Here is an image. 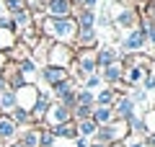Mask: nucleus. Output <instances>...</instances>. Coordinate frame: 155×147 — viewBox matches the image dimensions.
I'll list each match as a JSON object with an SVG mask.
<instances>
[{"mask_svg": "<svg viewBox=\"0 0 155 147\" xmlns=\"http://www.w3.org/2000/svg\"><path fill=\"white\" fill-rule=\"evenodd\" d=\"M122 75H124L122 60L114 62V65H109V67H104V70L98 72V77H101L104 83H109V85H119V83H122Z\"/></svg>", "mask_w": 155, "mask_h": 147, "instance_id": "obj_12", "label": "nucleus"}, {"mask_svg": "<svg viewBox=\"0 0 155 147\" xmlns=\"http://www.w3.org/2000/svg\"><path fill=\"white\" fill-rule=\"evenodd\" d=\"M116 96H119L116 88H104V90L93 93V106H114Z\"/></svg>", "mask_w": 155, "mask_h": 147, "instance_id": "obj_18", "label": "nucleus"}, {"mask_svg": "<svg viewBox=\"0 0 155 147\" xmlns=\"http://www.w3.org/2000/svg\"><path fill=\"white\" fill-rule=\"evenodd\" d=\"M142 90H145V93L155 90V75H153V72H147V75L142 77Z\"/></svg>", "mask_w": 155, "mask_h": 147, "instance_id": "obj_29", "label": "nucleus"}, {"mask_svg": "<svg viewBox=\"0 0 155 147\" xmlns=\"http://www.w3.org/2000/svg\"><path fill=\"white\" fill-rule=\"evenodd\" d=\"M3 8H8L11 11V16H16V13H21V11H26V0H3Z\"/></svg>", "mask_w": 155, "mask_h": 147, "instance_id": "obj_25", "label": "nucleus"}, {"mask_svg": "<svg viewBox=\"0 0 155 147\" xmlns=\"http://www.w3.org/2000/svg\"><path fill=\"white\" fill-rule=\"evenodd\" d=\"M16 67H18V75H21L23 85H34V80H36V77H39V70H36V62H34L31 57H26V60L16 62Z\"/></svg>", "mask_w": 155, "mask_h": 147, "instance_id": "obj_11", "label": "nucleus"}, {"mask_svg": "<svg viewBox=\"0 0 155 147\" xmlns=\"http://www.w3.org/2000/svg\"><path fill=\"white\" fill-rule=\"evenodd\" d=\"M72 60H75L72 47H67V44H54V41H52L49 52H47V65H49V67H62V70H70Z\"/></svg>", "mask_w": 155, "mask_h": 147, "instance_id": "obj_4", "label": "nucleus"}, {"mask_svg": "<svg viewBox=\"0 0 155 147\" xmlns=\"http://www.w3.org/2000/svg\"><path fill=\"white\" fill-rule=\"evenodd\" d=\"M0 13H3V3H0Z\"/></svg>", "mask_w": 155, "mask_h": 147, "instance_id": "obj_43", "label": "nucleus"}, {"mask_svg": "<svg viewBox=\"0 0 155 147\" xmlns=\"http://www.w3.org/2000/svg\"><path fill=\"white\" fill-rule=\"evenodd\" d=\"M75 106H93V93L78 88L75 90Z\"/></svg>", "mask_w": 155, "mask_h": 147, "instance_id": "obj_24", "label": "nucleus"}, {"mask_svg": "<svg viewBox=\"0 0 155 147\" xmlns=\"http://www.w3.org/2000/svg\"><path fill=\"white\" fill-rule=\"evenodd\" d=\"M5 88H8V83H5V77L0 75V90H5Z\"/></svg>", "mask_w": 155, "mask_h": 147, "instance_id": "obj_38", "label": "nucleus"}, {"mask_svg": "<svg viewBox=\"0 0 155 147\" xmlns=\"http://www.w3.org/2000/svg\"><path fill=\"white\" fill-rule=\"evenodd\" d=\"M49 0H26V5H28V11H41V5H47Z\"/></svg>", "mask_w": 155, "mask_h": 147, "instance_id": "obj_31", "label": "nucleus"}, {"mask_svg": "<svg viewBox=\"0 0 155 147\" xmlns=\"http://www.w3.org/2000/svg\"><path fill=\"white\" fill-rule=\"evenodd\" d=\"M75 8L70 0H49L44 5V16L47 18H72Z\"/></svg>", "mask_w": 155, "mask_h": 147, "instance_id": "obj_8", "label": "nucleus"}, {"mask_svg": "<svg viewBox=\"0 0 155 147\" xmlns=\"http://www.w3.org/2000/svg\"><path fill=\"white\" fill-rule=\"evenodd\" d=\"M111 111H114V119L127 121V119H132V116H134V103L129 101V96H116Z\"/></svg>", "mask_w": 155, "mask_h": 147, "instance_id": "obj_10", "label": "nucleus"}, {"mask_svg": "<svg viewBox=\"0 0 155 147\" xmlns=\"http://www.w3.org/2000/svg\"><path fill=\"white\" fill-rule=\"evenodd\" d=\"M52 134H54V139H78V126H75V121H67V124L54 126Z\"/></svg>", "mask_w": 155, "mask_h": 147, "instance_id": "obj_19", "label": "nucleus"}, {"mask_svg": "<svg viewBox=\"0 0 155 147\" xmlns=\"http://www.w3.org/2000/svg\"><path fill=\"white\" fill-rule=\"evenodd\" d=\"M153 5H155V0H153Z\"/></svg>", "mask_w": 155, "mask_h": 147, "instance_id": "obj_44", "label": "nucleus"}, {"mask_svg": "<svg viewBox=\"0 0 155 147\" xmlns=\"http://www.w3.org/2000/svg\"><path fill=\"white\" fill-rule=\"evenodd\" d=\"M52 145H54V134H52V129L39 126V147H52Z\"/></svg>", "mask_w": 155, "mask_h": 147, "instance_id": "obj_26", "label": "nucleus"}, {"mask_svg": "<svg viewBox=\"0 0 155 147\" xmlns=\"http://www.w3.org/2000/svg\"><path fill=\"white\" fill-rule=\"evenodd\" d=\"M13 109H16V90H11V88L0 90V114L8 116Z\"/></svg>", "mask_w": 155, "mask_h": 147, "instance_id": "obj_17", "label": "nucleus"}, {"mask_svg": "<svg viewBox=\"0 0 155 147\" xmlns=\"http://www.w3.org/2000/svg\"><path fill=\"white\" fill-rule=\"evenodd\" d=\"M91 147H104V145H96V142H91Z\"/></svg>", "mask_w": 155, "mask_h": 147, "instance_id": "obj_41", "label": "nucleus"}, {"mask_svg": "<svg viewBox=\"0 0 155 147\" xmlns=\"http://www.w3.org/2000/svg\"><path fill=\"white\" fill-rule=\"evenodd\" d=\"M75 126H78V137L83 134L85 139H88V137H93V134H96V129H98L93 119H83V121H75Z\"/></svg>", "mask_w": 155, "mask_h": 147, "instance_id": "obj_23", "label": "nucleus"}, {"mask_svg": "<svg viewBox=\"0 0 155 147\" xmlns=\"http://www.w3.org/2000/svg\"><path fill=\"white\" fill-rule=\"evenodd\" d=\"M70 3H72V8H75V11H78V8H80V3H83V0H70Z\"/></svg>", "mask_w": 155, "mask_h": 147, "instance_id": "obj_40", "label": "nucleus"}, {"mask_svg": "<svg viewBox=\"0 0 155 147\" xmlns=\"http://www.w3.org/2000/svg\"><path fill=\"white\" fill-rule=\"evenodd\" d=\"M145 44H147V34H145L142 28H134V31H129L127 36L122 39V54H134V52L142 49Z\"/></svg>", "mask_w": 155, "mask_h": 147, "instance_id": "obj_7", "label": "nucleus"}, {"mask_svg": "<svg viewBox=\"0 0 155 147\" xmlns=\"http://www.w3.org/2000/svg\"><path fill=\"white\" fill-rule=\"evenodd\" d=\"M75 44L80 49H96V44H98V34H96V28H78Z\"/></svg>", "mask_w": 155, "mask_h": 147, "instance_id": "obj_13", "label": "nucleus"}, {"mask_svg": "<svg viewBox=\"0 0 155 147\" xmlns=\"http://www.w3.org/2000/svg\"><path fill=\"white\" fill-rule=\"evenodd\" d=\"M145 98H147V93H145L142 88H134V90H132V96H129V101H132V103H142Z\"/></svg>", "mask_w": 155, "mask_h": 147, "instance_id": "obj_30", "label": "nucleus"}, {"mask_svg": "<svg viewBox=\"0 0 155 147\" xmlns=\"http://www.w3.org/2000/svg\"><path fill=\"white\" fill-rule=\"evenodd\" d=\"M18 139V126L8 116H0V142H13Z\"/></svg>", "mask_w": 155, "mask_h": 147, "instance_id": "obj_15", "label": "nucleus"}, {"mask_svg": "<svg viewBox=\"0 0 155 147\" xmlns=\"http://www.w3.org/2000/svg\"><path fill=\"white\" fill-rule=\"evenodd\" d=\"M114 62H119V52H116L114 47H101L98 52H96V65L109 67V65H114Z\"/></svg>", "mask_w": 155, "mask_h": 147, "instance_id": "obj_14", "label": "nucleus"}, {"mask_svg": "<svg viewBox=\"0 0 155 147\" xmlns=\"http://www.w3.org/2000/svg\"><path fill=\"white\" fill-rule=\"evenodd\" d=\"M67 121H72V111L65 109L62 103H57V101H52L49 109H47V114H44V119H41V126H44V129H54V126L67 124Z\"/></svg>", "mask_w": 155, "mask_h": 147, "instance_id": "obj_5", "label": "nucleus"}, {"mask_svg": "<svg viewBox=\"0 0 155 147\" xmlns=\"http://www.w3.org/2000/svg\"><path fill=\"white\" fill-rule=\"evenodd\" d=\"M78 28H93L96 23V13L93 11H83V8H78V18H75Z\"/></svg>", "mask_w": 155, "mask_h": 147, "instance_id": "obj_22", "label": "nucleus"}, {"mask_svg": "<svg viewBox=\"0 0 155 147\" xmlns=\"http://www.w3.org/2000/svg\"><path fill=\"white\" fill-rule=\"evenodd\" d=\"M39 101V85L34 83V85H21L16 88V106L21 111H26V114H31V109L36 106Z\"/></svg>", "mask_w": 155, "mask_h": 147, "instance_id": "obj_6", "label": "nucleus"}, {"mask_svg": "<svg viewBox=\"0 0 155 147\" xmlns=\"http://www.w3.org/2000/svg\"><path fill=\"white\" fill-rule=\"evenodd\" d=\"M39 77H41V83H44V85L54 88V85H60V83H65L67 77H70V72L62 70V67H49V65H47V67H41Z\"/></svg>", "mask_w": 155, "mask_h": 147, "instance_id": "obj_9", "label": "nucleus"}, {"mask_svg": "<svg viewBox=\"0 0 155 147\" xmlns=\"http://www.w3.org/2000/svg\"><path fill=\"white\" fill-rule=\"evenodd\" d=\"M142 145L145 147H155V134H145L142 137Z\"/></svg>", "mask_w": 155, "mask_h": 147, "instance_id": "obj_32", "label": "nucleus"}, {"mask_svg": "<svg viewBox=\"0 0 155 147\" xmlns=\"http://www.w3.org/2000/svg\"><path fill=\"white\" fill-rule=\"evenodd\" d=\"M75 147H91V142L85 139V137H78V139H75Z\"/></svg>", "mask_w": 155, "mask_h": 147, "instance_id": "obj_34", "label": "nucleus"}, {"mask_svg": "<svg viewBox=\"0 0 155 147\" xmlns=\"http://www.w3.org/2000/svg\"><path fill=\"white\" fill-rule=\"evenodd\" d=\"M8 65V54H3V52H0V72H3V67Z\"/></svg>", "mask_w": 155, "mask_h": 147, "instance_id": "obj_37", "label": "nucleus"}, {"mask_svg": "<svg viewBox=\"0 0 155 147\" xmlns=\"http://www.w3.org/2000/svg\"><path fill=\"white\" fill-rule=\"evenodd\" d=\"M142 124H145V134H155V109H150L142 116Z\"/></svg>", "mask_w": 155, "mask_h": 147, "instance_id": "obj_27", "label": "nucleus"}, {"mask_svg": "<svg viewBox=\"0 0 155 147\" xmlns=\"http://www.w3.org/2000/svg\"><path fill=\"white\" fill-rule=\"evenodd\" d=\"M111 23H114L116 28H124V31H134V28H140V16H137L134 8L116 3V5L111 8Z\"/></svg>", "mask_w": 155, "mask_h": 147, "instance_id": "obj_3", "label": "nucleus"}, {"mask_svg": "<svg viewBox=\"0 0 155 147\" xmlns=\"http://www.w3.org/2000/svg\"><path fill=\"white\" fill-rule=\"evenodd\" d=\"M101 85V77H98V72H96V75H88L83 80V90H93V88H98Z\"/></svg>", "mask_w": 155, "mask_h": 147, "instance_id": "obj_28", "label": "nucleus"}, {"mask_svg": "<svg viewBox=\"0 0 155 147\" xmlns=\"http://www.w3.org/2000/svg\"><path fill=\"white\" fill-rule=\"evenodd\" d=\"M70 77L75 80V77H80V80H85L88 75H96L98 72V65H96V52L93 49H78L75 52V60H72L70 65Z\"/></svg>", "mask_w": 155, "mask_h": 147, "instance_id": "obj_2", "label": "nucleus"}, {"mask_svg": "<svg viewBox=\"0 0 155 147\" xmlns=\"http://www.w3.org/2000/svg\"><path fill=\"white\" fill-rule=\"evenodd\" d=\"M18 44V34L16 31H8V28H0V52L8 54L13 47Z\"/></svg>", "mask_w": 155, "mask_h": 147, "instance_id": "obj_20", "label": "nucleus"}, {"mask_svg": "<svg viewBox=\"0 0 155 147\" xmlns=\"http://www.w3.org/2000/svg\"><path fill=\"white\" fill-rule=\"evenodd\" d=\"M23 147H39V126H31V129H23L21 137H18Z\"/></svg>", "mask_w": 155, "mask_h": 147, "instance_id": "obj_21", "label": "nucleus"}, {"mask_svg": "<svg viewBox=\"0 0 155 147\" xmlns=\"http://www.w3.org/2000/svg\"><path fill=\"white\" fill-rule=\"evenodd\" d=\"M147 41H150V44H153V47H155V26H153V28H150V31H147Z\"/></svg>", "mask_w": 155, "mask_h": 147, "instance_id": "obj_36", "label": "nucleus"}, {"mask_svg": "<svg viewBox=\"0 0 155 147\" xmlns=\"http://www.w3.org/2000/svg\"><path fill=\"white\" fill-rule=\"evenodd\" d=\"M127 137H129V126H127V121H122V119H114L111 124L98 126V129H96V134L91 137V139H93L96 145L111 147V145H122V142L127 139Z\"/></svg>", "mask_w": 155, "mask_h": 147, "instance_id": "obj_1", "label": "nucleus"}, {"mask_svg": "<svg viewBox=\"0 0 155 147\" xmlns=\"http://www.w3.org/2000/svg\"><path fill=\"white\" fill-rule=\"evenodd\" d=\"M91 119L96 121V126H106V124L114 121V111H111V106H93Z\"/></svg>", "mask_w": 155, "mask_h": 147, "instance_id": "obj_16", "label": "nucleus"}, {"mask_svg": "<svg viewBox=\"0 0 155 147\" xmlns=\"http://www.w3.org/2000/svg\"><path fill=\"white\" fill-rule=\"evenodd\" d=\"M0 116H3V114H0Z\"/></svg>", "mask_w": 155, "mask_h": 147, "instance_id": "obj_45", "label": "nucleus"}, {"mask_svg": "<svg viewBox=\"0 0 155 147\" xmlns=\"http://www.w3.org/2000/svg\"><path fill=\"white\" fill-rule=\"evenodd\" d=\"M96 3H98V0H83V3H80V8H83V11H93Z\"/></svg>", "mask_w": 155, "mask_h": 147, "instance_id": "obj_33", "label": "nucleus"}, {"mask_svg": "<svg viewBox=\"0 0 155 147\" xmlns=\"http://www.w3.org/2000/svg\"><path fill=\"white\" fill-rule=\"evenodd\" d=\"M111 147H124V145H111Z\"/></svg>", "mask_w": 155, "mask_h": 147, "instance_id": "obj_42", "label": "nucleus"}, {"mask_svg": "<svg viewBox=\"0 0 155 147\" xmlns=\"http://www.w3.org/2000/svg\"><path fill=\"white\" fill-rule=\"evenodd\" d=\"M129 3H134L137 8H147L150 3H153V0H129Z\"/></svg>", "mask_w": 155, "mask_h": 147, "instance_id": "obj_35", "label": "nucleus"}, {"mask_svg": "<svg viewBox=\"0 0 155 147\" xmlns=\"http://www.w3.org/2000/svg\"><path fill=\"white\" fill-rule=\"evenodd\" d=\"M8 147H23V145H21L18 139H13V142H8Z\"/></svg>", "mask_w": 155, "mask_h": 147, "instance_id": "obj_39", "label": "nucleus"}]
</instances>
